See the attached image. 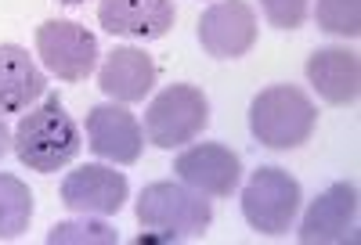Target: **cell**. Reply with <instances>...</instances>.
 Here are the masks:
<instances>
[{
  "mask_svg": "<svg viewBox=\"0 0 361 245\" xmlns=\"http://www.w3.org/2000/svg\"><path fill=\"white\" fill-rule=\"evenodd\" d=\"M11 148L22 166L33 173H58L80 156V127L66 105L58 101V94H47L37 108H25L18 119V127L11 134Z\"/></svg>",
  "mask_w": 361,
  "mask_h": 245,
  "instance_id": "1",
  "label": "cell"
},
{
  "mask_svg": "<svg viewBox=\"0 0 361 245\" xmlns=\"http://www.w3.org/2000/svg\"><path fill=\"white\" fill-rule=\"evenodd\" d=\"M318 127V108L307 90L293 83H271L250 101V134L271 151H293L307 144Z\"/></svg>",
  "mask_w": 361,
  "mask_h": 245,
  "instance_id": "2",
  "label": "cell"
},
{
  "mask_svg": "<svg viewBox=\"0 0 361 245\" xmlns=\"http://www.w3.org/2000/svg\"><path fill=\"white\" fill-rule=\"evenodd\" d=\"M134 217L145 231H159L170 241H192L206 234L209 220H214V206L206 202L202 191L188 188V184L156 180L141 188Z\"/></svg>",
  "mask_w": 361,
  "mask_h": 245,
  "instance_id": "3",
  "label": "cell"
},
{
  "mask_svg": "<svg viewBox=\"0 0 361 245\" xmlns=\"http://www.w3.org/2000/svg\"><path fill=\"white\" fill-rule=\"evenodd\" d=\"M304 191L300 180L282 166H257L243 188V217L264 238H282L293 224Z\"/></svg>",
  "mask_w": 361,
  "mask_h": 245,
  "instance_id": "4",
  "label": "cell"
},
{
  "mask_svg": "<svg viewBox=\"0 0 361 245\" xmlns=\"http://www.w3.org/2000/svg\"><path fill=\"white\" fill-rule=\"evenodd\" d=\"M209 122V101L202 87L192 83H170L148 101L145 108V137L163 151L180 144H192Z\"/></svg>",
  "mask_w": 361,
  "mask_h": 245,
  "instance_id": "5",
  "label": "cell"
},
{
  "mask_svg": "<svg viewBox=\"0 0 361 245\" xmlns=\"http://www.w3.org/2000/svg\"><path fill=\"white\" fill-rule=\"evenodd\" d=\"M37 58L62 83H83L98 69V37L73 18H47L37 25Z\"/></svg>",
  "mask_w": 361,
  "mask_h": 245,
  "instance_id": "6",
  "label": "cell"
},
{
  "mask_svg": "<svg viewBox=\"0 0 361 245\" xmlns=\"http://www.w3.org/2000/svg\"><path fill=\"white\" fill-rule=\"evenodd\" d=\"M199 44L209 58L235 61L257 44V11L250 0H217L199 15Z\"/></svg>",
  "mask_w": 361,
  "mask_h": 245,
  "instance_id": "7",
  "label": "cell"
},
{
  "mask_svg": "<svg viewBox=\"0 0 361 245\" xmlns=\"http://www.w3.org/2000/svg\"><path fill=\"white\" fill-rule=\"evenodd\" d=\"M173 173L180 177V184L202 191L206 199H228L243 180V159L221 141H202L188 144L173 159Z\"/></svg>",
  "mask_w": 361,
  "mask_h": 245,
  "instance_id": "8",
  "label": "cell"
},
{
  "mask_svg": "<svg viewBox=\"0 0 361 245\" xmlns=\"http://www.w3.org/2000/svg\"><path fill=\"white\" fill-rule=\"evenodd\" d=\"M87 148L116 166H134L145 151V130L127 105H94L87 112Z\"/></svg>",
  "mask_w": 361,
  "mask_h": 245,
  "instance_id": "9",
  "label": "cell"
},
{
  "mask_svg": "<svg viewBox=\"0 0 361 245\" xmlns=\"http://www.w3.org/2000/svg\"><path fill=\"white\" fill-rule=\"evenodd\" d=\"M127 195H130L127 177L102 163L76 166L62 180V206L80 213V217H116Z\"/></svg>",
  "mask_w": 361,
  "mask_h": 245,
  "instance_id": "10",
  "label": "cell"
},
{
  "mask_svg": "<svg viewBox=\"0 0 361 245\" xmlns=\"http://www.w3.org/2000/svg\"><path fill=\"white\" fill-rule=\"evenodd\" d=\"M354 220H357V188L350 180H336L307 206L296 238L304 245H333L354 231Z\"/></svg>",
  "mask_w": 361,
  "mask_h": 245,
  "instance_id": "11",
  "label": "cell"
},
{
  "mask_svg": "<svg viewBox=\"0 0 361 245\" xmlns=\"http://www.w3.org/2000/svg\"><path fill=\"white\" fill-rule=\"evenodd\" d=\"M98 22L123 40H163L177 22V8L173 0H102Z\"/></svg>",
  "mask_w": 361,
  "mask_h": 245,
  "instance_id": "12",
  "label": "cell"
},
{
  "mask_svg": "<svg viewBox=\"0 0 361 245\" xmlns=\"http://www.w3.org/2000/svg\"><path fill=\"white\" fill-rule=\"evenodd\" d=\"M156 76L159 69L145 47H112V54H105L98 69V87L105 98L119 105H137L152 94Z\"/></svg>",
  "mask_w": 361,
  "mask_h": 245,
  "instance_id": "13",
  "label": "cell"
},
{
  "mask_svg": "<svg viewBox=\"0 0 361 245\" xmlns=\"http://www.w3.org/2000/svg\"><path fill=\"white\" fill-rule=\"evenodd\" d=\"M304 73L325 105L343 108V105H354L361 94V61L347 47H318L307 58Z\"/></svg>",
  "mask_w": 361,
  "mask_h": 245,
  "instance_id": "14",
  "label": "cell"
},
{
  "mask_svg": "<svg viewBox=\"0 0 361 245\" xmlns=\"http://www.w3.org/2000/svg\"><path fill=\"white\" fill-rule=\"evenodd\" d=\"M47 94V73L18 44H0V115H18Z\"/></svg>",
  "mask_w": 361,
  "mask_h": 245,
  "instance_id": "15",
  "label": "cell"
},
{
  "mask_svg": "<svg viewBox=\"0 0 361 245\" xmlns=\"http://www.w3.org/2000/svg\"><path fill=\"white\" fill-rule=\"evenodd\" d=\"M33 220V191L15 173H0V241H15Z\"/></svg>",
  "mask_w": 361,
  "mask_h": 245,
  "instance_id": "16",
  "label": "cell"
},
{
  "mask_svg": "<svg viewBox=\"0 0 361 245\" xmlns=\"http://www.w3.org/2000/svg\"><path fill=\"white\" fill-rule=\"evenodd\" d=\"M112 241H119L116 227H109L98 217L66 220V224H54L47 231V245H112Z\"/></svg>",
  "mask_w": 361,
  "mask_h": 245,
  "instance_id": "17",
  "label": "cell"
},
{
  "mask_svg": "<svg viewBox=\"0 0 361 245\" xmlns=\"http://www.w3.org/2000/svg\"><path fill=\"white\" fill-rule=\"evenodd\" d=\"M314 22H318L322 33L354 40L361 33V0H318Z\"/></svg>",
  "mask_w": 361,
  "mask_h": 245,
  "instance_id": "18",
  "label": "cell"
},
{
  "mask_svg": "<svg viewBox=\"0 0 361 245\" xmlns=\"http://www.w3.org/2000/svg\"><path fill=\"white\" fill-rule=\"evenodd\" d=\"M260 11H264V18L275 25V29L293 33V29H300V25L307 22L311 0H260Z\"/></svg>",
  "mask_w": 361,
  "mask_h": 245,
  "instance_id": "19",
  "label": "cell"
},
{
  "mask_svg": "<svg viewBox=\"0 0 361 245\" xmlns=\"http://www.w3.org/2000/svg\"><path fill=\"white\" fill-rule=\"evenodd\" d=\"M11 151V130H8V122H4V115H0V159H4Z\"/></svg>",
  "mask_w": 361,
  "mask_h": 245,
  "instance_id": "20",
  "label": "cell"
},
{
  "mask_svg": "<svg viewBox=\"0 0 361 245\" xmlns=\"http://www.w3.org/2000/svg\"><path fill=\"white\" fill-rule=\"evenodd\" d=\"M62 4H87V0H62Z\"/></svg>",
  "mask_w": 361,
  "mask_h": 245,
  "instance_id": "21",
  "label": "cell"
}]
</instances>
